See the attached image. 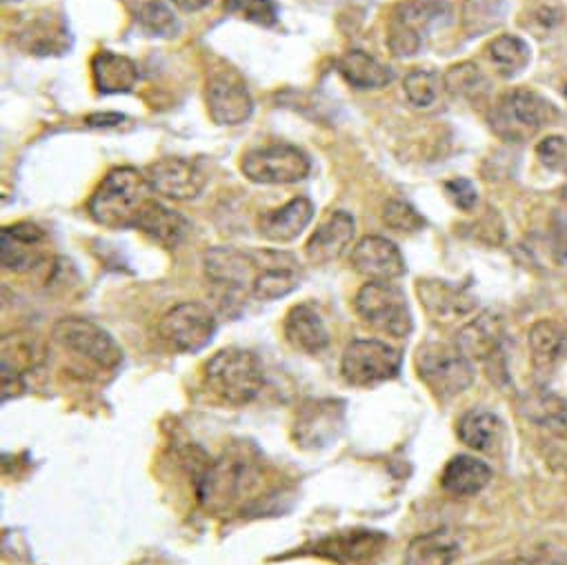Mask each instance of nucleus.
<instances>
[{
	"label": "nucleus",
	"instance_id": "nucleus-38",
	"mask_svg": "<svg viewBox=\"0 0 567 565\" xmlns=\"http://www.w3.org/2000/svg\"><path fill=\"white\" fill-rule=\"evenodd\" d=\"M225 12L260 28L278 23V12L271 0H225Z\"/></svg>",
	"mask_w": 567,
	"mask_h": 565
},
{
	"label": "nucleus",
	"instance_id": "nucleus-2",
	"mask_svg": "<svg viewBox=\"0 0 567 565\" xmlns=\"http://www.w3.org/2000/svg\"><path fill=\"white\" fill-rule=\"evenodd\" d=\"M150 183L134 167H114L94 189L87 212L101 227L130 229L134 227L143 205L150 201Z\"/></svg>",
	"mask_w": 567,
	"mask_h": 565
},
{
	"label": "nucleus",
	"instance_id": "nucleus-33",
	"mask_svg": "<svg viewBox=\"0 0 567 565\" xmlns=\"http://www.w3.org/2000/svg\"><path fill=\"white\" fill-rule=\"evenodd\" d=\"M505 0H463L461 25L467 37H485L505 23Z\"/></svg>",
	"mask_w": 567,
	"mask_h": 565
},
{
	"label": "nucleus",
	"instance_id": "nucleus-20",
	"mask_svg": "<svg viewBox=\"0 0 567 565\" xmlns=\"http://www.w3.org/2000/svg\"><path fill=\"white\" fill-rule=\"evenodd\" d=\"M315 218V205L306 196H297L278 209L265 212L258 218V234L271 243L297 240Z\"/></svg>",
	"mask_w": 567,
	"mask_h": 565
},
{
	"label": "nucleus",
	"instance_id": "nucleus-19",
	"mask_svg": "<svg viewBox=\"0 0 567 565\" xmlns=\"http://www.w3.org/2000/svg\"><path fill=\"white\" fill-rule=\"evenodd\" d=\"M388 543V536L379 530H341L315 545V552L339 563H363L374 558Z\"/></svg>",
	"mask_w": 567,
	"mask_h": 565
},
{
	"label": "nucleus",
	"instance_id": "nucleus-5",
	"mask_svg": "<svg viewBox=\"0 0 567 565\" xmlns=\"http://www.w3.org/2000/svg\"><path fill=\"white\" fill-rule=\"evenodd\" d=\"M419 379L441 401L463 394L474 383V363L456 343H425L416 352Z\"/></svg>",
	"mask_w": 567,
	"mask_h": 565
},
{
	"label": "nucleus",
	"instance_id": "nucleus-25",
	"mask_svg": "<svg viewBox=\"0 0 567 565\" xmlns=\"http://www.w3.org/2000/svg\"><path fill=\"white\" fill-rule=\"evenodd\" d=\"M489 481H492V468L472 454L452 456L441 474L443 492L454 499L476 496L489 485Z\"/></svg>",
	"mask_w": 567,
	"mask_h": 565
},
{
	"label": "nucleus",
	"instance_id": "nucleus-23",
	"mask_svg": "<svg viewBox=\"0 0 567 565\" xmlns=\"http://www.w3.org/2000/svg\"><path fill=\"white\" fill-rule=\"evenodd\" d=\"M454 343L472 363H492L503 350V323L489 312L478 315L458 330Z\"/></svg>",
	"mask_w": 567,
	"mask_h": 565
},
{
	"label": "nucleus",
	"instance_id": "nucleus-26",
	"mask_svg": "<svg viewBox=\"0 0 567 565\" xmlns=\"http://www.w3.org/2000/svg\"><path fill=\"white\" fill-rule=\"evenodd\" d=\"M532 363L538 372H551L567 359V326L551 319H540L527 335Z\"/></svg>",
	"mask_w": 567,
	"mask_h": 565
},
{
	"label": "nucleus",
	"instance_id": "nucleus-4",
	"mask_svg": "<svg viewBox=\"0 0 567 565\" xmlns=\"http://www.w3.org/2000/svg\"><path fill=\"white\" fill-rule=\"evenodd\" d=\"M558 119V110L551 101L534 90L516 88L505 92L492 107L489 125L503 141L520 143Z\"/></svg>",
	"mask_w": 567,
	"mask_h": 565
},
{
	"label": "nucleus",
	"instance_id": "nucleus-39",
	"mask_svg": "<svg viewBox=\"0 0 567 565\" xmlns=\"http://www.w3.org/2000/svg\"><path fill=\"white\" fill-rule=\"evenodd\" d=\"M383 223L401 234H416L425 227V218L405 201L392 198L383 207Z\"/></svg>",
	"mask_w": 567,
	"mask_h": 565
},
{
	"label": "nucleus",
	"instance_id": "nucleus-29",
	"mask_svg": "<svg viewBox=\"0 0 567 565\" xmlns=\"http://www.w3.org/2000/svg\"><path fill=\"white\" fill-rule=\"evenodd\" d=\"M92 79L101 94H127L138 83V68L123 54L101 50L92 59Z\"/></svg>",
	"mask_w": 567,
	"mask_h": 565
},
{
	"label": "nucleus",
	"instance_id": "nucleus-31",
	"mask_svg": "<svg viewBox=\"0 0 567 565\" xmlns=\"http://www.w3.org/2000/svg\"><path fill=\"white\" fill-rule=\"evenodd\" d=\"M458 554V538L447 530H434L416 536L408 545L403 565H454Z\"/></svg>",
	"mask_w": 567,
	"mask_h": 565
},
{
	"label": "nucleus",
	"instance_id": "nucleus-22",
	"mask_svg": "<svg viewBox=\"0 0 567 565\" xmlns=\"http://www.w3.org/2000/svg\"><path fill=\"white\" fill-rule=\"evenodd\" d=\"M282 335L297 352L310 357H317L330 348V330L319 310L310 304L295 306L288 312L286 323H282Z\"/></svg>",
	"mask_w": 567,
	"mask_h": 565
},
{
	"label": "nucleus",
	"instance_id": "nucleus-3",
	"mask_svg": "<svg viewBox=\"0 0 567 565\" xmlns=\"http://www.w3.org/2000/svg\"><path fill=\"white\" fill-rule=\"evenodd\" d=\"M207 390L229 405L251 403L265 383L260 359L243 348H225L216 352L203 370Z\"/></svg>",
	"mask_w": 567,
	"mask_h": 565
},
{
	"label": "nucleus",
	"instance_id": "nucleus-13",
	"mask_svg": "<svg viewBox=\"0 0 567 565\" xmlns=\"http://www.w3.org/2000/svg\"><path fill=\"white\" fill-rule=\"evenodd\" d=\"M152 192L172 198V201H192L200 196L207 185V176L196 161L167 156L161 158L143 172Z\"/></svg>",
	"mask_w": 567,
	"mask_h": 565
},
{
	"label": "nucleus",
	"instance_id": "nucleus-16",
	"mask_svg": "<svg viewBox=\"0 0 567 565\" xmlns=\"http://www.w3.org/2000/svg\"><path fill=\"white\" fill-rule=\"evenodd\" d=\"M352 267L368 280H396L405 274V258L385 236H365L352 249Z\"/></svg>",
	"mask_w": 567,
	"mask_h": 565
},
{
	"label": "nucleus",
	"instance_id": "nucleus-34",
	"mask_svg": "<svg viewBox=\"0 0 567 565\" xmlns=\"http://www.w3.org/2000/svg\"><path fill=\"white\" fill-rule=\"evenodd\" d=\"M487 56L496 65L501 76L512 79L525 72V68L532 61V50L520 37L501 34L487 45Z\"/></svg>",
	"mask_w": 567,
	"mask_h": 565
},
{
	"label": "nucleus",
	"instance_id": "nucleus-35",
	"mask_svg": "<svg viewBox=\"0 0 567 565\" xmlns=\"http://www.w3.org/2000/svg\"><path fill=\"white\" fill-rule=\"evenodd\" d=\"M443 85L450 96L463 101H481L489 92L485 74L474 63L452 65L443 76Z\"/></svg>",
	"mask_w": 567,
	"mask_h": 565
},
{
	"label": "nucleus",
	"instance_id": "nucleus-9",
	"mask_svg": "<svg viewBox=\"0 0 567 565\" xmlns=\"http://www.w3.org/2000/svg\"><path fill=\"white\" fill-rule=\"evenodd\" d=\"M401 363V352L388 341L357 339L341 357V374L354 388H372L396 379Z\"/></svg>",
	"mask_w": 567,
	"mask_h": 565
},
{
	"label": "nucleus",
	"instance_id": "nucleus-28",
	"mask_svg": "<svg viewBox=\"0 0 567 565\" xmlns=\"http://www.w3.org/2000/svg\"><path fill=\"white\" fill-rule=\"evenodd\" d=\"M456 434L474 452H494L505 434L501 417L485 408H472L456 421Z\"/></svg>",
	"mask_w": 567,
	"mask_h": 565
},
{
	"label": "nucleus",
	"instance_id": "nucleus-44",
	"mask_svg": "<svg viewBox=\"0 0 567 565\" xmlns=\"http://www.w3.org/2000/svg\"><path fill=\"white\" fill-rule=\"evenodd\" d=\"M172 3L181 10V12H200V10H205L207 6H212L214 0H172Z\"/></svg>",
	"mask_w": 567,
	"mask_h": 565
},
{
	"label": "nucleus",
	"instance_id": "nucleus-30",
	"mask_svg": "<svg viewBox=\"0 0 567 565\" xmlns=\"http://www.w3.org/2000/svg\"><path fill=\"white\" fill-rule=\"evenodd\" d=\"M339 74L348 85L361 92L383 90L394 81V72L363 50L346 52L339 59Z\"/></svg>",
	"mask_w": 567,
	"mask_h": 565
},
{
	"label": "nucleus",
	"instance_id": "nucleus-18",
	"mask_svg": "<svg viewBox=\"0 0 567 565\" xmlns=\"http://www.w3.org/2000/svg\"><path fill=\"white\" fill-rule=\"evenodd\" d=\"M357 234V223L352 214L339 209L332 212L310 236L306 245V256L312 265H330L339 260L352 245Z\"/></svg>",
	"mask_w": 567,
	"mask_h": 565
},
{
	"label": "nucleus",
	"instance_id": "nucleus-24",
	"mask_svg": "<svg viewBox=\"0 0 567 565\" xmlns=\"http://www.w3.org/2000/svg\"><path fill=\"white\" fill-rule=\"evenodd\" d=\"M134 229H138L152 243H156L165 249H176L185 240V236L189 232V223L183 214L150 198L143 205V209L134 223Z\"/></svg>",
	"mask_w": 567,
	"mask_h": 565
},
{
	"label": "nucleus",
	"instance_id": "nucleus-42",
	"mask_svg": "<svg viewBox=\"0 0 567 565\" xmlns=\"http://www.w3.org/2000/svg\"><path fill=\"white\" fill-rule=\"evenodd\" d=\"M443 189H445V196L450 198V203L461 212H472L478 203V192H476L474 183L467 178H461V176L452 178L443 185Z\"/></svg>",
	"mask_w": 567,
	"mask_h": 565
},
{
	"label": "nucleus",
	"instance_id": "nucleus-8",
	"mask_svg": "<svg viewBox=\"0 0 567 565\" xmlns=\"http://www.w3.org/2000/svg\"><path fill=\"white\" fill-rule=\"evenodd\" d=\"M52 339L63 350L85 359L87 363L101 370H116L123 363V348L105 328H101L90 319H81V317L61 319L52 330Z\"/></svg>",
	"mask_w": 567,
	"mask_h": 565
},
{
	"label": "nucleus",
	"instance_id": "nucleus-41",
	"mask_svg": "<svg viewBox=\"0 0 567 565\" xmlns=\"http://www.w3.org/2000/svg\"><path fill=\"white\" fill-rule=\"evenodd\" d=\"M388 48L396 59H408L419 54V50L423 48V39L416 37L414 32H410L408 28L392 23L390 21V30H388Z\"/></svg>",
	"mask_w": 567,
	"mask_h": 565
},
{
	"label": "nucleus",
	"instance_id": "nucleus-7",
	"mask_svg": "<svg viewBox=\"0 0 567 565\" xmlns=\"http://www.w3.org/2000/svg\"><path fill=\"white\" fill-rule=\"evenodd\" d=\"M312 165L303 150L288 143L251 147L240 158V172L258 185H292L308 178Z\"/></svg>",
	"mask_w": 567,
	"mask_h": 565
},
{
	"label": "nucleus",
	"instance_id": "nucleus-17",
	"mask_svg": "<svg viewBox=\"0 0 567 565\" xmlns=\"http://www.w3.org/2000/svg\"><path fill=\"white\" fill-rule=\"evenodd\" d=\"M416 295L425 308V312L441 323H452L463 317H470L476 308L474 299L465 288L454 286L450 280L439 278H421L416 282Z\"/></svg>",
	"mask_w": 567,
	"mask_h": 565
},
{
	"label": "nucleus",
	"instance_id": "nucleus-6",
	"mask_svg": "<svg viewBox=\"0 0 567 565\" xmlns=\"http://www.w3.org/2000/svg\"><path fill=\"white\" fill-rule=\"evenodd\" d=\"M354 310L359 319L372 330L405 339L414 330V319L408 299L392 280H370L357 292Z\"/></svg>",
	"mask_w": 567,
	"mask_h": 565
},
{
	"label": "nucleus",
	"instance_id": "nucleus-46",
	"mask_svg": "<svg viewBox=\"0 0 567 565\" xmlns=\"http://www.w3.org/2000/svg\"><path fill=\"white\" fill-rule=\"evenodd\" d=\"M565 96H567V88H565Z\"/></svg>",
	"mask_w": 567,
	"mask_h": 565
},
{
	"label": "nucleus",
	"instance_id": "nucleus-21",
	"mask_svg": "<svg viewBox=\"0 0 567 565\" xmlns=\"http://www.w3.org/2000/svg\"><path fill=\"white\" fill-rule=\"evenodd\" d=\"M45 238V232L34 223H14L3 227V232H0V254H3L6 269H32L43 256Z\"/></svg>",
	"mask_w": 567,
	"mask_h": 565
},
{
	"label": "nucleus",
	"instance_id": "nucleus-1",
	"mask_svg": "<svg viewBox=\"0 0 567 565\" xmlns=\"http://www.w3.org/2000/svg\"><path fill=\"white\" fill-rule=\"evenodd\" d=\"M265 483L267 472L260 452L251 443H236L198 476V499L207 510L223 514L256 501Z\"/></svg>",
	"mask_w": 567,
	"mask_h": 565
},
{
	"label": "nucleus",
	"instance_id": "nucleus-11",
	"mask_svg": "<svg viewBox=\"0 0 567 565\" xmlns=\"http://www.w3.org/2000/svg\"><path fill=\"white\" fill-rule=\"evenodd\" d=\"M262 267V254L220 245L203 254V269L212 286L227 295H251L254 278Z\"/></svg>",
	"mask_w": 567,
	"mask_h": 565
},
{
	"label": "nucleus",
	"instance_id": "nucleus-43",
	"mask_svg": "<svg viewBox=\"0 0 567 565\" xmlns=\"http://www.w3.org/2000/svg\"><path fill=\"white\" fill-rule=\"evenodd\" d=\"M125 121V116L123 114H112V112H107V114H92V116H87L85 119V123L90 125V127H118L121 123Z\"/></svg>",
	"mask_w": 567,
	"mask_h": 565
},
{
	"label": "nucleus",
	"instance_id": "nucleus-36",
	"mask_svg": "<svg viewBox=\"0 0 567 565\" xmlns=\"http://www.w3.org/2000/svg\"><path fill=\"white\" fill-rule=\"evenodd\" d=\"M443 88L441 74L432 68H416L403 81V92L416 110H430L439 101Z\"/></svg>",
	"mask_w": 567,
	"mask_h": 565
},
{
	"label": "nucleus",
	"instance_id": "nucleus-12",
	"mask_svg": "<svg viewBox=\"0 0 567 565\" xmlns=\"http://www.w3.org/2000/svg\"><path fill=\"white\" fill-rule=\"evenodd\" d=\"M205 105H207L209 119L223 127L243 125L254 112L251 94L243 76L231 68L214 70L207 76Z\"/></svg>",
	"mask_w": 567,
	"mask_h": 565
},
{
	"label": "nucleus",
	"instance_id": "nucleus-32",
	"mask_svg": "<svg viewBox=\"0 0 567 565\" xmlns=\"http://www.w3.org/2000/svg\"><path fill=\"white\" fill-rule=\"evenodd\" d=\"M518 405L520 412L536 425L560 434L567 432V403L560 397L549 394L545 390L527 392Z\"/></svg>",
	"mask_w": 567,
	"mask_h": 565
},
{
	"label": "nucleus",
	"instance_id": "nucleus-15",
	"mask_svg": "<svg viewBox=\"0 0 567 565\" xmlns=\"http://www.w3.org/2000/svg\"><path fill=\"white\" fill-rule=\"evenodd\" d=\"M262 267L254 278L251 295L256 301H278L301 286V267L295 254L280 249H260Z\"/></svg>",
	"mask_w": 567,
	"mask_h": 565
},
{
	"label": "nucleus",
	"instance_id": "nucleus-10",
	"mask_svg": "<svg viewBox=\"0 0 567 565\" xmlns=\"http://www.w3.org/2000/svg\"><path fill=\"white\" fill-rule=\"evenodd\" d=\"M216 328V317L207 306L187 301L163 315L158 323V335L172 350L183 355H196L212 343Z\"/></svg>",
	"mask_w": 567,
	"mask_h": 565
},
{
	"label": "nucleus",
	"instance_id": "nucleus-14",
	"mask_svg": "<svg viewBox=\"0 0 567 565\" xmlns=\"http://www.w3.org/2000/svg\"><path fill=\"white\" fill-rule=\"evenodd\" d=\"M346 425V403L334 399L306 401L295 421V441L301 448H323L337 441Z\"/></svg>",
	"mask_w": 567,
	"mask_h": 565
},
{
	"label": "nucleus",
	"instance_id": "nucleus-27",
	"mask_svg": "<svg viewBox=\"0 0 567 565\" xmlns=\"http://www.w3.org/2000/svg\"><path fill=\"white\" fill-rule=\"evenodd\" d=\"M452 19L454 10L445 0H408V3H401L392 14V23L408 28L423 41L434 30L447 28Z\"/></svg>",
	"mask_w": 567,
	"mask_h": 565
},
{
	"label": "nucleus",
	"instance_id": "nucleus-45",
	"mask_svg": "<svg viewBox=\"0 0 567 565\" xmlns=\"http://www.w3.org/2000/svg\"><path fill=\"white\" fill-rule=\"evenodd\" d=\"M563 198H565V201H567V189H565V192H563Z\"/></svg>",
	"mask_w": 567,
	"mask_h": 565
},
{
	"label": "nucleus",
	"instance_id": "nucleus-37",
	"mask_svg": "<svg viewBox=\"0 0 567 565\" xmlns=\"http://www.w3.org/2000/svg\"><path fill=\"white\" fill-rule=\"evenodd\" d=\"M136 21L143 28V32H147L150 37L172 39V37L178 34V19L174 17V12L165 3H158V0L145 3L138 10Z\"/></svg>",
	"mask_w": 567,
	"mask_h": 565
},
{
	"label": "nucleus",
	"instance_id": "nucleus-40",
	"mask_svg": "<svg viewBox=\"0 0 567 565\" xmlns=\"http://www.w3.org/2000/svg\"><path fill=\"white\" fill-rule=\"evenodd\" d=\"M536 158L545 170L554 174H567V136L551 134L540 138L536 145Z\"/></svg>",
	"mask_w": 567,
	"mask_h": 565
}]
</instances>
